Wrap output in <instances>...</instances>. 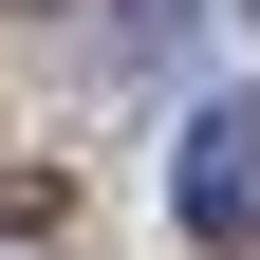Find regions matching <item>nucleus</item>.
Masks as SVG:
<instances>
[{
    "instance_id": "obj_3",
    "label": "nucleus",
    "mask_w": 260,
    "mask_h": 260,
    "mask_svg": "<svg viewBox=\"0 0 260 260\" xmlns=\"http://www.w3.org/2000/svg\"><path fill=\"white\" fill-rule=\"evenodd\" d=\"M0 223H56V168H19V149H0Z\"/></svg>"
},
{
    "instance_id": "obj_2",
    "label": "nucleus",
    "mask_w": 260,
    "mask_h": 260,
    "mask_svg": "<svg viewBox=\"0 0 260 260\" xmlns=\"http://www.w3.org/2000/svg\"><path fill=\"white\" fill-rule=\"evenodd\" d=\"M168 38H205V0H112V56H168Z\"/></svg>"
},
{
    "instance_id": "obj_1",
    "label": "nucleus",
    "mask_w": 260,
    "mask_h": 260,
    "mask_svg": "<svg viewBox=\"0 0 260 260\" xmlns=\"http://www.w3.org/2000/svg\"><path fill=\"white\" fill-rule=\"evenodd\" d=\"M168 223L186 242H260V93H205L168 130Z\"/></svg>"
}]
</instances>
